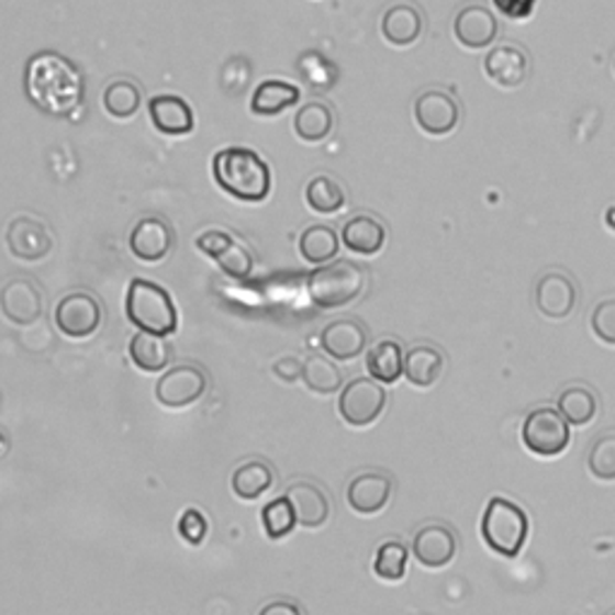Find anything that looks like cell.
<instances>
[{
  "label": "cell",
  "mask_w": 615,
  "mask_h": 615,
  "mask_svg": "<svg viewBox=\"0 0 615 615\" xmlns=\"http://www.w3.org/2000/svg\"><path fill=\"white\" fill-rule=\"evenodd\" d=\"M275 485V471L265 459H253L241 465L231 479V489L241 500H258Z\"/></svg>",
  "instance_id": "30"
},
{
  "label": "cell",
  "mask_w": 615,
  "mask_h": 615,
  "mask_svg": "<svg viewBox=\"0 0 615 615\" xmlns=\"http://www.w3.org/2000/svg\"><path fill=\"white\" fill-rule=\"evenodd\" d=\"M133 255L143 262H161L174 248V228L161 216H145L127 238Z\"/></svg>",
  "instance_id": "18"
},
{
  "label": "cell",
  "mask_w": 615,
  "mask_h": 615,
  "mask_svg": "<svg viewBox=\"0 0 615 615\" xmlns=\"http://www.w3.org/2000/svg\"><path fill=\"white\" fill-rule=\"evenodd\" d=\"M24 89L36 109L48 115H70L82 101L85 82L72 63L56 54L42 51L27 63L24 72Z\"/></svg>",
  "instance_id": "1"
},
{
  "label": "cell",
  "mask_w": 615,
  "mask_h": 615,
  "mask_svg": "<svg viewBox=\"0 0 615 615\" xmlns=\"http://www.w3.org/2000/svg\"><path fill=\"white\" fill-rule=\"evenodd\" d=\"M214 181L226 195L241 202H262L272 188V174L258 152L248 147H226L212 159Z\"/></svg>",
  "instance_id": "2"
},
{
  "label": "cell",
  "mask_w": 615,
  "mask_h": 615,
  "mask_svg": "<svg viewBox=\"0 0 615 615\" xmlns=\"http://www.w3.org/2000/svg\"><path fill=\"white\" fill-rule=\"evenodd\" d=\"M412 550H414V558L423 568L438 570L450 566L455 560L459 541L452 527H447L443 522H428L414 534Z\"/></svg>",
  "instance_id": "12"
},
{
  "label": "cell",
  "mask_w": 615,
  "mask_h": 615,
  "mask_svg": "<svg viewBox=\"0 0 615 615\" xmlns=\"http://www.w3.org/2000/svg\"><path fill=\"white\" fill-rule=\"evenodd\" d=\"M125 315L135 327L169 337L178 329V311L169 291L147 279H133L125 297Z\"/></svg>",
  "instance_id": "4"
},
{
  "label": "cell",
  "mask_w": 615,
  "mask_h": 615,
  "mask_svg": "<svg viewBox=\"0 0 615 615\" xmlns=\"http://www.w3.org/2000/svg\"><path fill=\"white\" fill-rule=\"evenodd\" d=\"M594 337L608 346H615V297L604 299L594 305L592 317H589Z\"/></svg>",
  "instance_id": "39"
},
{
  "label": "cell",
  "mask_w": 615,
  "mask_h": 615,
  "mask_svg": "<svg viewBox=\"0 0 615 615\" xmlns=\"http://www.w3.org/2000/svg\"><path fill=\"white\" fill-rule=\"evenodd\" d=\"M558 412L570 423V426L584 428L596 418L599 400L592 390L584 388V384H572V388H566L560 392Z\"/></svg>",
  "instance_id": "31"
},
{
  "label": "cell",
  "mask_w": 615,
  "mask_h": 615,
  "mask_svg": "<svg viewBox=\"0 0 615 615\" xmlns=\"http://www.w3.org/2000/svg\"><path fill=\"white\" fill-rule=\"evenodd\" d=\"M301 99V89L291 82L284 80H265L258 87H255V92L250 97V111L255 115H279L284 113L287 109L297 107Z\"/></svg>",
  "instance_id": "26"
},
{
  "label": "cell",
  "mask_w": 615,
  "mask_h": 615,
  "mask_svg": "<svg viewBox=\"0 0 615 615\" xmlns=\"http://www.w3.org/2000/svg\"><path fill=\"white\" fill-rule=\"evenodd\" d=\"M388 241V228L370 214H356L342 226V243L356 255H378Z\"/></svg>",
  "instance_id": "24"
},
{
  "label": "cell",
  "mask_w": 615,
  "mask_h": 615,
  "mask_svg": "<svg viewBox=\"0 0 615 615\" xmlns=\"http://www.w3.org/2000/svg\"><path fill=\"white\" fill-rule=\"evenodd\" d=\"M0 311L12 325L30 327L44 313L42 291L30 279H10L0 289Z\"/></svg>",
  "instance_id": "15"
},
{
  "label": "cell",
  "mask_w": 615,
  "mask_h": 615,
  "mask_svg": "<svg viewBox=\"0 0 615 615\" xmlns=\"http://www.w3.org/2000/svg\"><path fill=\"white\" fill-rule=\"evenodd\" d=\"M297 522L305 529H317L329 519V497L311 481H297L287 491Z\"/></svg>",
  "instance_id": "22"
},
{
  "label": "cell",
  "mask_w": 615,
  "mask_h": 615,
  "mask_svg": "<svg viewBox=\"0 0 615 615\" xmlns=\"http://www.w3.org/2000/svg\"><path fill=\"white\" fill-rule=\"evenodd\" d=\"M534 303L538 313L546 315L548 320L570 317L577 305L574 281L566 272H560V269H550V272L536 279Z\"/></svg>",
  "instance_id": "13"
},
{
  "label": "cell",
  "mask_w": 615,
  "mask_h": 615,
  "mask_svg": "<svg viewBox=\"0 0 615 615\" xmlns=\"http://www.w3.org/2000/svg\"><path fill=\"white\" fill-rule=\"evenodd\" d=\"M366 368L380 384H394L404 376V349L396 339H380L368 349Z\"/></svg>",
  "instance_id": "27"
},
{
  "label": "cell",
  "mask_w": 615,
  "mask_h": 615,
  "mask_svg": "<svg viewBox=\"0 0 615 615\" xmlns=\"http://www.w3.org/2000/svg\"><path fill=\"white\" fill-rule=\"evenodd\" d=\"M522 443L538 457H558L570 445V423L554 406H538L522 426Z\"/></svg>",
  "instance_id": "6"
},
{
  "label": "cell",
  "mask_w": 615,
  "mask_h": 615,
  "mask_svg": "<svg viewBox=\"0 0 615 615\" xmlns=\"http://www.w3.org/2000/svg\"><path fill=\"white\" fill-rule=\"evenodd\" d=\"M483 72L500 89H517L529 77L527 51L515 44H500L483 58Z\"/></svg>",
  "instance_id": "16"
},
{
  "label": "cell",
  "mask_w": 615,
  "mask_h": 615,
  "mask_svg": "<svg viewBox=\"0 0 615 615\" xmlns=\"http://www.w3.org/2000/svg\"><path fill=\"white\" fill-rule=\"evenodd\" d=\"M335 127V113L323 101H308L293 115V131L303 143H323Z\"/></svg>",
  "instance_id": "29"
},
{
  "label": "cell",
  "mask_w": 615,
  "mask_h": 615,
  "mask_svg": "<svg viewBox=\"0 0 615 615\" xmlns=\"http://www.w3.org/2000/svg\"><path fill=\"white\" fill-rule=\"evenodd\" d=\"M613 615H615V613H613Z\"/></svg>",
  "instance_id": "46"
},
{
  "label": "cell",
  "mask_w": 615,
  "mask_h": 615,
  "mask_svg": "<svg viewBox=\"0 0 615 615\" xmlns=\"http://www.w3.org/2000/svg\"><path fill=\"white\" fill-rule=\"evenodd\" d=\"M586 467L594 479L615 481V433L599 435L589 450Z\"/></svg>",
  "instance_id": "38"
},
{
  "label": "cell",
  "mask_w": 615,
  "mask_h": 615,
  "mask_svg": "<svg viewBox=\"0 0 615 615\" xmlns=\"http://www.w3.org/2000/svg\"><path fill=\"white\" fill-rule=\"evenodd\" d=\"M320 346L335 361H354L368 346V329L358 320H335L320 332Z\"/></svg>",
  "instance_id": "20"
},
{
  "label": "cell",
  "mask_w": 615,
  "mask_h": 615,
  "mask_svg": "<svg viewBox=\"0 0 615 615\" xmlns=\"http://www.w3.org/2000/svg\"><path fill=\"white\" fill-rule=\"evenodd\" d=\"M101 104L113 119L127 121L143 107V92L133 80H113L101 94Z\"/></svg>",
  "instance_id": "34"
},
{
  "label": "cell",
  "mask_w": 615,
  "mask_h": 615,
  "mask_svg": "<svg viewBox=\"0 0 615 615\" xmlns=\"http://www.w3.org/2000/svg\"><path fill=\"white\" fill-rule=\"evenodd\" d=\"M208 384L210 380L202 368L192 364L174 366L159 378L154 394L166 409H186L202 400L204 392H208Z\"/></svg>",
  "instance_id": "8"
},
{
  "label": "cell",
  "mask_w": 615,
  "mask_h": 615,
  "mask_svg": "<svg viewBox=\"0 0 615 615\" xmlns=\"http://www.w3.org/2000/svg\"><path fill=\"white\" fill-rule=\"evenodd\" d=\"M445 370V354L438 346L431 344H418L412 346L404 356V376L414 384V388H433L435 382L443 378Z\"/></svg>",
  "instance_id": "25"
},
{
  "label": "cell",
  "mask_w": 615,
  "mask_h": 615,
  "mask_svg": "<svg viewBox=\"0 0 615 615\" xmlns=\"http://www.w3.org/2000/svg\"><path fill=\"white\" fill-rule=\"evenodd\" d=\"M258 615H303V611L293 604V601H272Z\"/></svg>",
  "instance_id": "43"
},
{
  "label": "cell",
  "mask_w": 615,
  "mask_h": 615,
  "mask_svg": "<svg viewBox=\"0 0 615 615\" xmlns=\"http://www.w3.org/2000/svg\"><path fill=\"white\" fill-rule=\"evenodd\" d=\"M613 72H615V58H613Z\"/></svg>",
  "instance_id": "45"
},
{
  "label": "cell",
  "mask_w": 615,
  "mask_h": 615,
  "mask_svg": "<svg viewBox=\"0 0 615 615\" xmlns=\"http://www.w3.org/2000/svg\"><path fill=\"white\" fill-rule=\"evenodd\" d=\"M452 27H455L457 42L469 51L489 48L500 32V24H497V18L493 15V10L479 5V3L461 8L455 15Z\"/></svg>",
  "instance_id": "17"
},
{
  "label": "cell",
  "mask_w": 615,
  "mask_h": 615,
  "mask_svg": "<svg viewBox=\"0 0 615 615\" xmlns=\"http://www.w3.org/2000/svg\"><path fill=\"white\" fill-rule=\"evenodd\" d=\"M101 317L99 301L85 291H72L56 305V327L72 339L92 337L101 327Z\"/></svg>",
  "instance_id": "10"
},
{
  "label": "cell",
  "mask_w": 615,
  "mask_h": 615,
  "mask_svg": "<svg viewBox=\"0 0 615 615\" xmlns=\"http://www.w3.org/2000/svg\"><path fill=\"white\" fill-rule=\"evenodd\" d=\"M384 406H388V392L373 378H354L339 394V416L354 428L376 423Z\"/></svg>",
  "instance_id": "7"
},
{
  "label": "cell",
  "mask_w": 615,
  "mask_h": 615,
  "mask_svg": "<svg viewBox=\"0 0 615 615\" xmlns=\"http://www.w3.org/2000/svg\"><path fill=\"white\" fill-rule=\"evenodd\" d=\"M481 536L493 554L510 560L517 558L529 536L527 512L510 497H491L481 517Z\"/></svg>",
  "instance_id": "3"
},
{
  "label": "cell",
  "mask_w": 615,
  "mask_h": 615,
  "mask_svg": "<svg viewBox=\"0 0 615 615\" xmlns=\"http://www.w3.org/2000/svg\"><path fill=\"white\" fill-rule=\"evenodd\" d=\"M392 477L384 471H364L349 483L346 500L349 507L358 515H378L380 510L388 507L392 497Z\"/></svg>",
  "instance_id": "19"
},
{
  "label": "cell",
  "mask_w": 615,
  "mask_h": 615,
  "mask_svg": "<svg viewBox=\"0 0 615 615\" xmlns=\"http://www.w3.org/2000/svg\"><path fill=\"white\" fill-rule=\"evenodd\" d=\"M406 566H409V550L402 541H384L378 548L373 570L380 580H388V582L404 580Z\"/></svg>",
  "instance_id": "36"
},
{
  "label": "cell",
  "mask_w": 615,
  "mask_h": 615,
  "mask_svg": "<svg viewBox=\"0 0 615 615\" xmlns=\"http://www.w3.org/2000/svg\"><path fill=\"white\" fill-rule=\"evenodd\" d=\"M198 250H202L204 255L222 267V272L234 277V279H246L253 272V255L250 250L238 243L228 231L222 228H210L204 234L198 236L195 241Z\"/></svg>",
  "instance_id": "11"
},
{
  "label": "cell",
  "mask_w": 615,
  "mask_h": 615,
  "mask_svg": "<svg viewBox=\"0 0 615 615\" xmlns=\"http://www.w3.org/2000/svg\"><path fill=\"white\" fill-rule=\"evenodd\" d=\"M272 373L281 380V382H287V384H293L301 373H303V361H299V358H293V356H284V358H279V361H275L272 366Z\"/></svg>",
  "instance_id": "42"
},
{
  "label": "cell",
  "mask_w": 615,
  "mask_h": 615,
  "mask_svg": "<svg viewBox=\"0 0 615 615\" xmlns=\"http://www.w3.org/2000/svg\"><path fill=\"white\" fill-rule=\"evenodd\" d=\"M5 243H8V250L15 255L18 260L24 262L42 260L54 250V238H51L48 226L44 222L34 220V216H24V214L8 224Z\"/></svg>",
  "instance_id": "14"
},
{
  "label": "cell",
  "mask_w": 615,
  "mask_h": 615,
  "mask_svg": "<svg viewBox=\"0 0 615 615\" xmlns=\"http://www.w3.org/2000/svg\"><path fill=\"white\" fill-rule=\"evenodd\" d=\"M147 111L154 127H157L161 135L181 137L192 133V127H195V115H192L190 104L176 94L152 97Z\"/></svg>",
  "instance_id": "21"
},
{
  "label": "cell",
  "mask_w": 615,
  "mask_h": 615,
  "mask_svg": "<svg viewBox=\"0 0 615 615\" xmlns=\"http://www.w3.org/2000/svg\"><path fill=\"white\" fill-rule=\"evenodd\" d=\"M305 289L317 308L332 311V308H344L361 297L366 289V275L361 267L349 260H335L313 269Z\"/></svg>",
  "instance_id": "5"
},
{
  "label": "cell",
  "mask_w": 615,
  "mask_h": 615,
  "mask_svg": "<svg viewBox=\"0 0 615 615\" xmlns=\"http://www.w3.org/2000/svg\"><path fill=\"white\" fill-rule=\"evenodd\" d=\"M382 38L392 46H412L423 34V15L421 10L412 3H396L384 10L380 20Z\"/></svg>",
  "instance_id": "23"
},
{
  "label": "cell",
  "mask_w": 615,
  "mask_h": 615,
  "mask_svg": "<svg viewBox=\"0 0 615 615\" xmlns=\"http://www.w3.org/2000/svg\"><path fill=\"white\" fill-rule=\"evenodd\" d=\"M299 250L303 255V260L311 265H325L329 260H335L339 250L337 231L325 224L308 226L299 238Z\"/></svg>",
  "instance_id": "32"
},
{
  "label": "cell",
  "mask_w": 615,
  "mask_h": 615,
  "mask_svg": "<svg viewBox=\"0 0 615 615\" xmlns=\"http://www.w3.org/2000/svg\"><path fill=\"white\" fill-rule=\"evenodd\" d=\"M133 364L145 370V373H159L171 364V344L161 335H152V332L139 329L127 346Z\"/></svg>",
  "instance_id": "28"
},
{
  "label": "cell",
  "mask_w": 615,
  "mask_h": 615,
  "mask_svg": "<svg viewBox=\"0 0 615 615\" xmlns=\"http://www.w3.org/2000/svg\"><path fill=\"white\" fill-rule=\"evenodd\" d=\"M5 447H8V438H5V435H3V433H0V452H3V450H5Z\"/></svg>",
  "instance_id": "44"
},
{
  "label": "cell",
  "mask_w": 615,
  "mask_h": 615,
  "mask_svg": "<svg viewBox=\"0 0 615 615\" xmlns=\"http://www.w3.org/2000/svg\"><path fill=\"white\" fill-rule=\"evenodd\" d=\"M178 532L186 538L190 546H200L204 541V536H208V519L200 510L190 507L181 515V522H178Z\"/></svg>",
  "instance_id": "40"
},
{
  "label": "cell",
  "mask_w": 615,
  "mask_h": 615,
  "mask_svg": "<svg viewBox=\"0 0 615 615\" xmlns=\"http://www.w3.org/2000/svg\"><path fill=\"white\" fill-rule=\"evenodd\" d=\"M305 202L317 214H335L346 204V192L337 178L317 174L305 188Z\"/></svg>",
  "instance_id": "33"
},
{
  "label": "cell",
  "mask_w": 615,
  "mask_h": 615,
  "mask_svg": "<svg viewBox=\"0 0 615 615\" xmlns=\"http://www.w3.org/2000/svg\"><path fill=\"white\" fill-rule=\"evenodd\" d=\"M493 5L507 20H527L536 8V0H493Z\"/></svg>",
  "instance_id": "41"
},
{
  "label": "cell",
  "mask_w": 615,
  "mask_h": 615,
  "mask_svg": "<svg viewBox=\"0 0 615 615\" xmlns=\"http://www.w3.org/2000/svg\"><path fill=\"white\" fill-rule=\"evenodd\" d=\"M461 111L457 99L443 89H426L421 92L414 104V121L423 133L431 137H445L455 133L459 125Z\"/></svg>",
  "instance_id": "9"
},
{
  "label": "cell",
  "mask_w": 615,
  "mask_h": 615,
  "mask_svg": "<svg viewBox=\"0 0 615 615\" xmlns=\"http://www.w3.org/2000/svg\"><path fill=\"white\" fill-rule=\"evenodd\" d=\"M297 515H293V507L289 503V497H277L272 503H267L262 510V527L267 538H272V541H279V538H284L293 532L297 527Z\"/></svg>",
  "instance_id": "37"
},
{
  "label": "cell",
  "mask_w": 615,
  "mask_h": 615,
  "mask_svg": "<svg viewBox=\"0 0 615 615\" xmlns=\"http://www.w3.org/2000/svg\"><path fill=\"white\" fill-rule=\"evenodd\" d=\"M303 384L315 394H335L342 390V370L329 358L313 354L303 361Z\"/></svg>",
  "instance_id": "35"
}]
</instances>
